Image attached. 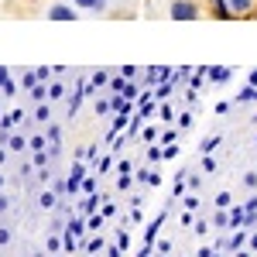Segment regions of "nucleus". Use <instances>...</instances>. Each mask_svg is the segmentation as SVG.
<instances>
[{
  "label": "nucleus",
  "instance_id": "nucleus-1",
  "mask_svg": "<svg viewBox=\"0 0 257 257\" xmlns=\"http://www.w3.org/2000/svg\"><path fill=\"white\" fill-rule=\"evenodd\" d=\"M172 18L192 21V18H199V7L192 4V0H175V4H172Z\"/></svg>",
  "mask_w": 257,
  "mask_h": 257
},
{
  "label": "nucleus",
  "instance_id": "nucleus-2",
  "mask_svg": "<svg viewBox=\"0 0 257 257\" xmlns=\"http://www.w3.org/2000/svg\"><path fill=\"white\" fill-rule=\"evenodd\" d=\"M76 11H79V7H65V4H55V7L48 11V18H52V21H72V18H76Z\"/></svg>",
  "mask_w": 257,
  "mask_h": 257
},
{
  "label": "nucleus",
  "instance_id": "nucleus-3",
  "mask_svg": "<svg viewBox=\"0 0 257 257\" xmlns=\"http://www.w3.org/2000/svg\"><path fill=\"white\" fill-rule=\"evenodd\" d=\"M79 11H93V14H103L106 11V0H72Z\"/></svg>",
  "mask_w": 257,
  "mask_h": 257
},
{
  "label": "nucleus",
  "instance_id": "nucleus-4",
  "mask_svg": "<svg viewBox=\"0 0 257 257\" xmlns=\"http://www.w3.org/2000/svg\"><path fill=\"white\" fill-rule=\"evenodd\" d=\"M226 4H230V11H233V14H247V11L254 7V0H226Z\"/></svg>",
  "mask_w": 257,
  "mask_h": 257
},
{
  "label": "nucleus",
  "instance_id": "nucleus-5",
  "mask_svg": "<svg viewBox=\"0 0 257 257\" xmlns=\"http://www.w3.org/2000/svg\"><path fill=\"white\" fill-rule=\"evenodd\" d=\"M213 7H216V18H230V14H233L226 0H213Z\"/></svg>",
  "mask_w": 257,
  "mask_h": 257
}]
</instances>
